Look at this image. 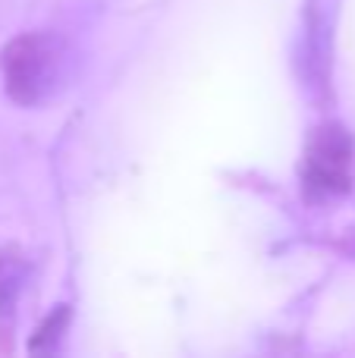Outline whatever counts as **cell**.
I'll return each mask as SVG.
<instances>
[{"mask_svg":"<svg viewBox=\"0 0 355 358\" xmlns=\"http://www.w3.org/2000/svg\"><path fill=\"white\" fill-rule=\"evenodd\" d=\"M73 63L66 38L57 31H25L0 50L3 88L16 104L38 107L63 88Z\"/></svg>","mask_w":355,"mask_h":358,"instance_id":"obj_1","label":"cell"},{"mask_svg":"<svg viewBox=\"0 0 355 358\" xmlns=\"http://www.w3.org/2000/svg\"><path fill=\"white\" fill-rule=\"evenodd\" d=\"M355 142L340 123H327L312 132L302 157V195L308 201H327L352 185Z\"/></svg>","mask_w":355,"mask_h":358,"instance_id":"obj_2","label":"cell"},{"mask_svg":"<svg viewBox=\"0 0 355 358\" xmlns=\"http://www.w3.org/2000/svg\"><path fill=\"white\" fill-rule=\"evenodd\" d=\"M25 286V261L16 252H0V317L13 315Z\"/></svg>","mask_w":355,"mask_h":358,"instance_id":"obj_3","label":"cell"},{"mask_svg":"<svg viewBox=\"0 0 355 358\" xmlns=\"http://www.w3.org/2000/svg\"><path fill=\"white\" fill-rule=\"evenodd\" d=\"M69 317H73L69 305H57V308L50 311V315L44 317L41 324H38L35 336L29 340V349H31V352H54V349L60 346V340H63V334H66V327H69Z\"/></svg>","mask_w":355,"mask_h":358,"instance_id":"obj_4","label":"cell"}]
</instances>
